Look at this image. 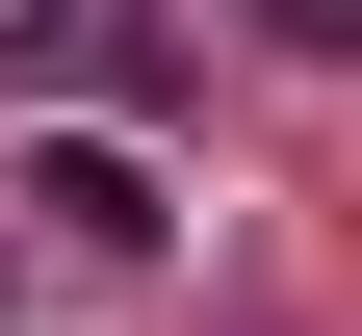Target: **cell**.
I'll return each instance as SVG.
<instances>
[{
  "label": "cell",
  "instance_id": "3957f363",
  "mask_svg": "<svg viewBox=\"0 0 362 336\" xmlns=\"http://www.w3.org/2000/svg\"><path fill=\"white\" fill-rule=\"evenodd\" d=\"M259 26H285V52H362V0H259Z\"/></svg>",
  "mask_w": 362,
  "mask_h": 336
},
{
  "label": "cell",
  "instance_id": "7a4b0ae2",
  "mask_svg": "<svg viewBox=\"0 0 362 336\" xmlns=\"http://www.w3.org/2000/svg\"><path fill=\"white\" fill-rule=\"evenodd\" d=\"M129 52V0H26V78H104Z\"/></svg>",
  "mask_w": 362,
  "mask_h": 336
},
{
  "label": "cell",
  "instance_id": "277c9868",
  "mask_svg": "<svg viewBox=\"0 0 362 336\" xmlns=\"http://www.w3.org/2000/svg\"><path fill=\"white\" fill-rule=\"evenodd\" d=\"M0 259H26V207H0Z\"/></svg>",
  "mask_w": 362,
  "mask_h": 336
},
{
  "label": "cell",
  "instance_id": "6da1fadb",
  "mask_svg": "<svg viewBox=\"0 0 362 336\" xmlns=\"http://www.w3.org/2000/svg\"><path fill=\"white\" fill-rule=\"evenodd\" d=\"M0 207H26V233H78V259H156V156H129V129H26V156H0Z\"/></svg>",
  "mask_w": 362,
  "mask_h": 336
}]
</instances>
